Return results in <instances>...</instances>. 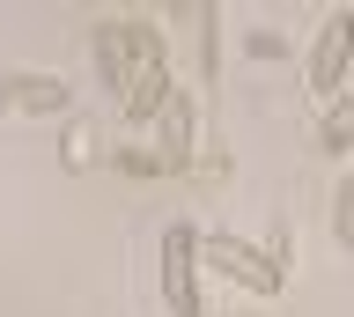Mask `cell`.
<instances>
[{
    "label": "cell",
    "instance_id": "3",
    "mask_svg": "<svg viewBox=\"0 0 354 317\" xmlns=\"http://www.w3.org/2000/svg\"><path fill=\"white\" fill-rule=\"evenodd\" d=\"M199 273H221V280H236V288H251V295H281L288 288V273L266 266L259 244H243V236H207V229H199Z\"/></svg>",
    "mask_w": 354,
    "mask_h": 317
},
{
    "label": "cell",
    "instance_id": "9",
    "mask_svg": "<svg viewBox=\"0 0 354 317\" xmlns=\"http://www.w3.org/2000/svg\"><path fill=\"white\" fill-rule=\"evenodd\" d=\"M192 23H199V74L221 81V15H214V8H199Z\"/></svg>",
    "mask_w": 354,
    "mask_h": 317
},
{
    "label": "cell",
    "instance_id": "4",
    "mask_svg": "<svg viewBox=\"0 0 354 317\" xmlns=\"http://www.w3.org/2000/svg\"><path fill=\"white\" fill-rule=\"evenodd\" d=\"M347 52H354V15H325V30H317V45L303 59V89L317 104H332V96L347 89Z\"/></svg>",
    "mask_w": 354,
    "mask_h": 317
},
{
    "label": "cell",
    "instance_id": "8",
    "mask_svg": "<svg viewBox=\"0 0 354 317\" xmlns=\"http://www.w3.org/2000/svg\"><path fill=\"white\" fill-rule=\"evenodd\" d=\"M347 140H354V96L339 89L325 104V126H317V155H347Z\"/></svg>",
    "mask_w": 354,
    "mask_h": 317
},
{
    "label": "cell",
    "instance_id": "11",
    "mask_svg": "<svg viewBox=\"0 0 354 317\" xmlns=\"http://www.w3.org/2000/svg\"><path fill=\"white\" fill-rule=\"evenodd\" d=\"M88 155H96V133H88V126H74V133H66V162H74V170H82Z\"/></svg>",
    "mask_w": 354,
    "mask_h": 317
},
{
    "label": "cell",
    "instance_id": "7",
    "mask_svg": "<svg viewBox=\"0 0 354 317\" xmlns=\"http://www.w3.org/2000/svg\"><path fill=\"white\" fill-rule=\"evenodd\" d=\"M88 52H96V81L118 96V89H126V30H118V23H96V30H88Z\"/></svg>",
    "mask_w": 354,
    "mask_h": 317
},
{
    "label": "cell",
    "instance_id": "1",
    "mask_svg": "<svg viewBox=\"0 0 354 317\" xmlns=\"http://www.w3.org/2000/svg\"><path fill=\"white\" fill-rule=\"evenodd\" d=\"M126 30V89H118V118L126 126H155V111H162V96L177 89L170 81V52H162V30L155 23H118Z\"/></svg>",
    "mask_w": 354,
    "mask_h": 317
},
{
    "label": "cell",
    "instance_id": "6",
    "mask_svg": "<svg viewBox=\"0 0 354 317\" xmlns=\"http://www.w3.org/2000/svg\"><path fill=\"white\" fill-rule=\"evenodd\" d=\"M74 89H66V74H8L0 81V111H66Z\"/></svg>",
    "mask_w": 354,
    "mask_h": 317
},
{
    "label": "cell",
    "instance_id": "5",
    "mask_svg": "<svg viewBox=\"0 0 354 317\" xmlns=\"http://www.w3.org/2000/svg\"><path fill=\"white\" fill-rule=\"evenodd\" d=\"M155 148H162V170H192L199 162V96L192 89H170L162 111H155Z\"/></svg>",
    "mask_w": 354,
    "mask_h": 317
},
{
    "label": "cell",
    "instance_id": "2",
    "mask_svg": "<svg viewBox=\"0 0 354 317\" xmlns=\"http://www.w3.org/2000/svg\"><path fill=\"white\" fill-rule=\"evenodd\" d=\"M162 302H170V317H207V295H199V229L192 222L162 229Z\"/></svg>",
    "mask_w": 354,
    "mask_h": 317
},
{
    "label": "cell",
    "instance_id": "10",
    "mask_svg": "<svg viewBox=\"0 0 354 317\" xmlns=\"http://www.w3.org/2000/svg\"><path fill=\"white\" fill-rule=\"evenodd\" d=\"M332 236L354 244V184H347V177H339V192H332Z\"/></svg>",
    "mask_w": 354,
    "mask_h": 317
},
{
    "label": "cell",
    "instance_id": "12",
    "mask_svg": "<svg viewBox=\"0 0 354 317\" xmlns=\"http://www.w3.org/2000/svg\"><path fill=\"white\" fill-rule=\"evenodd\" d=\"M229 317H236V310H229Z\"/></svg>",
    "mask_w": 354,
    "mask_h": 317
}]
</instances>
